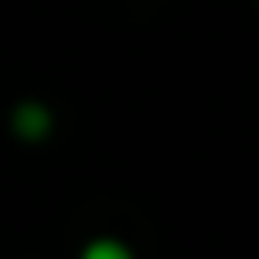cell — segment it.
Returning <instances> with one entry per match:
<instances>
[{"mask_svg":"<svg viewBox=\"0 0 259 259\" xmlns=\"http://www.w3.org/2000/svg\"><path fill=\"white\" fill-rule=\"evenodd\" d=\"M77 259H137V255H132V246L123 237H91L77 250Z\"/></svg>","mask_w":259,"mask_h":259,"instance_id":"cell-2","label":"cell"},{"mask_svg":"<svg viewBox=\"0 0 259 259\" xmlns=\"http://www.w3.org/2000/svg\"><path fill=\"white\" fill-rule=\"evenodd\" d=\"M9 132L23 141V146H41L50 132H55V109L46 105V100H36V96H23V100H14L9 105Z\"/></svg>","mask_w":259,"mask_h":259,"instance_id":"cell-1","label":"cell"}]
</instances>
